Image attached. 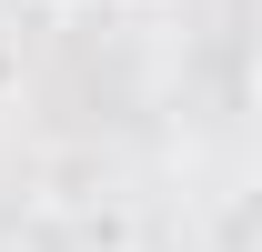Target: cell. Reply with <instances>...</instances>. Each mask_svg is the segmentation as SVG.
I'll list each match as a JSON object with an SVG mask.
<instances>
[{"instance_id": "6da1fadb", "label": "cell", "mask_w": 262, "mask_h": 252, "mask_svg": "<svg viewBox=\"0 0 262 252\" xmlns=\"http://www.w3.org/2000/svg\"><path fill=\"white\" fill-rule=\"evenodd\" d=\"M242 81H252V101H262V20H252V51H242Z\"/></svg>"}]
</instances>
